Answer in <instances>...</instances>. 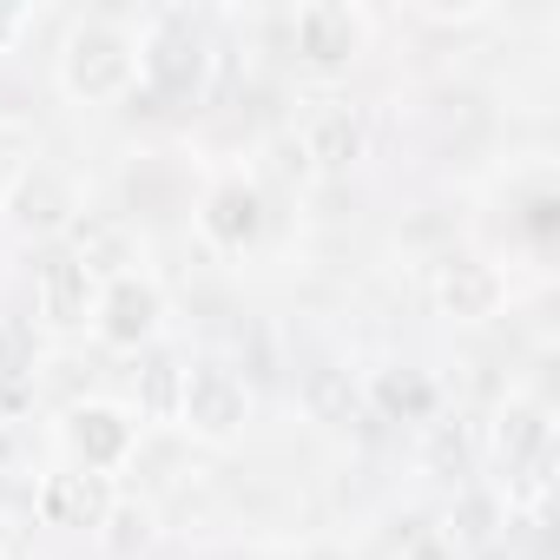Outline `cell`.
I'll use <instances>...</instances> for the list:
<instances>
[{"label":"cell","instance_id":"6da1fadb","mask_svg":"<svg viewBox=\"0 0 560 560\" xmlns=\"http://www.w3.org/2000/svg\"><path fill=\"white\" fill-rule=\"evenodd\" d=\"M132 67H139V80L152 86V100H159V106H185V100H198V93H205L211 47H205V34H198L185 14H159Z\"/></svg>","mask_w":560,"mask_h":560},{"label":"cell","instance_id":"7a4b0ae2","mask_svg":"<svg viewBox=\"0 0 560 560\" xmlns=\"http://www.w3.org/2000/svg\"><path fill=\"white\" fill-rule=\"evenodd\" d=\"M132 47L113 34V27H80L73 47H67V86L86 93V100H113L132 86Z\"/></svg>","mask_w":560,"mask_h":560},{"label":"cell","instance_id":"3957f363","mask_svg":"<svg viewBox=\"0 0 560 560\" xmlns=\"http://www.w3.org/2000/svg\"><path fill=\"white\" fill-rule=\"evenodd\" d=\"M178 416L198 429V435H231L244 422V383L218 363L205 370H185V389H178Z\"/></svg>","mask_w":560,"mask_h":560},{"label":"cell","instance_id":"277c9868","mask_svg":"<svg viewBox=\"0 0 560 560\" xmlns=\"http://www.w3.org/2000/svg\"><path fill=\"white\" fill-rule=\"evenodd\" d=\"M40 317L47 324H60V330H73V324H86L93 317V298H100V284H93V270L73 257V250H54V257H40Z\"/></svg>","mask_w":560,"mask_h":560},{"label":"cell","instance_id":"5b68a950","mask_svg":"<svg viewBox=\"0 0 560 560\" xmlns=\"http://www.w3.org/2000/svg\"><path fill=\"white\" fill-rule=\"evenodd\" d=\"M547 448H553V435H547V416L540 409H514V416H501V462H508V481H521V488H547Z\"/></svg>","mask_w":560,"mask_h":560},{"label":"cell","instance_id":"8992f818","mask_svg":"<svg viewBox=\"0 0 560 560\" xmlns=\"http://www.w3.org/2000/svg\"><path fill=\"white\" fill-rule=\"evenodd\" d=\"M40 508H47V521H60V527H100L106 514H113V488H106V475H47V488H40Z\"/></svg>","mask_w":560,"mask_h":560},{"label":"cell","instance_id":"52a82bcc","mask_svg":"<svg viewBox=\"0 0 560 560\" xmlns=\"http://www.w3.org/2000/svg\"><path fill=\"white\" fill-rule=\"evenodd\" d=\"M304 152H311V165H350L357 152H363V126H357V113L343 106V100H317V113L304 119Z\"/></svg>","mask_w":560,"mask_h":560},{"label":"cell","instance_id":"ba28073f","mask_svg":"<svg viewBox=\"0 0 560 560\" xmlns=\"http://www.w3.org/2000/svg\"><path fill=\"white\" fill-rule=\"evenodd\" d=\"M357 14L350 8H304L298 14V54L311 60V67H337V60H350L357 54Z\"/></svg>","mask_w":560,"mask_h":560},{"label":"cell","instance_id":"9c48e42d","mask_svg":"<svg viewBox=\"0 0 560 560\" xmlns=\"http://www.w3.org/2000/svg\"><path fill=\"white\" fill-rule=\"evenodd\" d=\"M304 402H311V416H317V422H337V429L363 422V396H357L350 370H337V363L304 370Z\"/></svg>","mask_w":560,"mask_h":560},{"label":"cell","instance_id":"30bf717a","mask_svg":"<svg viewBox=\"0 0 560 560\" xmlns=\"http://www.w3.org/2000/svg\"><path fill=\"white\" fill-rule=\"evenodd\" d=\"M73 442H80L86 468L100 475L106 462H119V455L132 448V429H126V416H113V409H73Z\"/></svg>","mask_w":560,"mask_h":560},{"label":"cell","instance_id":"8fae6325","mask_svg":"<svg viewBox=\"0 0 560 560\" xmlns=\"http://www.w3.org/2000/svg\"><path fill=\"white\" fill-rule=\"evenodd\" d=\"M159 317V291L152 284H132V277H119L113 298H106V337L113 343H139Z\"/></svg>","mask_w":560,"mask_h":560},{"label":"cell","instance_id":"7c38bea8","mask_svg":"<svg viewBox=\"0 0 560 560\" xmlns=\"http://www.w3.org/2000/svg\"><path fill=\"white\" fill-rule=\"evenodd\" d=\"M257 224H264V218H257V191H244V185H224V191L205 205V231H211L218 244H231V250L250 244Z\"/></svg>","mask_w":560,"mask_h":560},{"label":"cell","instance_id":"4fadbf2b","mask_svg":"<svg viewBox=\"0 0 560 560\" xmlns=\"http://www.w3.org/2000/svg\"><path fill=\"white\" fill-rule=\"evenodd\" d=\"M442 304L455 311V317H488V304H494V277L481 270V264H448L442 270Z\"/></svg>","mask_w":560,"mask_h":560},{"label":"cell","instance_id":"5bb4252c","mask_svg":"<svg viewBox=\"0 0 560 560\" xmlns=\"http://www.w3.org/2000/svg\"><path fill=\"white\" fill-rule=\"evenodd\" d=\"M34 363H40L34 324H27V317H0V383H21V376H34Z\"/></svg>","mask_w":560,"mask_h":560},{"label":"cell","instance_id":"9a60e30c","mask_svg":"<svg viewBox=\"0 0 560 560\" xmlns=\"http://www.w3.org/2000/svg\"><path fill=\"white\" fill-rule=\"evenodd\" d=\"M73 257H80L86 270H119V264H126V237H119L113 224H86V231H80V250H73Z\"/></svg>","mask_w":560,"mask_h":560},{"label":"cell","instance_id":"2e32d148","mask_svg":"<svg viewBox=\"0 0 560 560\" xmlns=\"http://www.w3.org/2000/svg\"><path fill=\"white\" fill-rule=\"evenodd\" d=\"M376 396H383L389 409H409V416H429V402H435V389H429L422 376H383Z\"/></svg>","mask_w":560,"mask_h":560},{"label":"cell","instance_id":"e0dca14e","mask_svg":"<svg viewBox=\"0 0 560 560\" xmlns=\"http://www.w3.org/2000/svg\"><path fill=\"white\" fill-rule=\"evenodd\" d=\"M21 218H27V224H54V218H67V191H60L54 178H40V191L27 185V191H21Z\"/></svg>","mask_w":560,"mask_h":560},{"label":"cell","instance_id":"ac0fdd59","mask_svg":"<svg viewBox=\"0 0 560 560\" xmlns=\"http://www.w3.org/2000/svg\"><path fill=\"white\" fill-rule=\"evenodd\" d=\"M270 172H277V178H311V172H317L298 132H284V139H277V145H270Z\"/></svg>","mask_w":560,"mask_h":560},{"label":"cell","instance_id":"d6986e66","mask_svg":"<svg viewBox=\"0 0 560 560\" xmlns=\"http://www.w3.org/2000/svg\"><path fill=\"white\" fill-rule=\"evenodd\" d=\"M14 27H21V14H14V8H0V40H8Z\"/></svg>","mask_w":560,"mask_h":560},{"label":"cell","instance_id":"ffe728a7","mask_svg":"<svg viewBox=\"0 0 560 560\" xmlns=\"http://www.w3.org/2000/svg\"><path fill=\"white\" fill-rule=\"evenodd\" d=\"M416 560H442V547H422V553H416Z\"/></svg>","mask_w":560,"mask_h":560}]
</instances>
